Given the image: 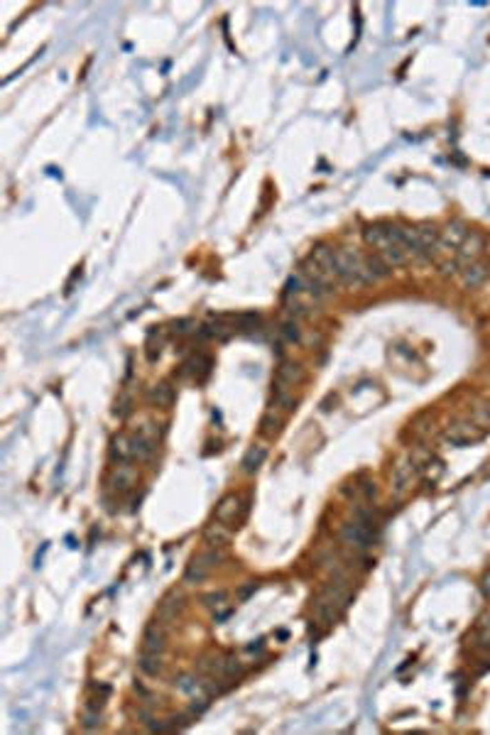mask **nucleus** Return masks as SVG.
<instances>
[{"label":"nucleus","mask_w":490,"mask_h":735,"mask_svg":"<svg viewBox=\"0 0 490 735\" xmlns=\"http://www.w3.org/2000/svg\"><path fill=\"white\" fill-rule=\"evenodd\" d=\"M101 711H103V698H91V701L86 703V708H83V716H81V725L86 730H96L101 728Z\"/></svg>","instance_id":"obj_21"},{"label":"nucleus","mask_w":490,"mask_h":735,"mask_svg":"<svg viewBox=\"0 0 490 735\" xmlns=\"http://www.w3.org/2000/svg\"><path fill=\"white\" fill-rule=\"evenodd\" d=\"M265 459H267V449H265L263 444H253L248 451H245V456H243L241 471L245 473V476H255L258 468L265 463Z\"/></svg>","instance_id":"obj_17"},{"label":"nucleus","mask_w":490,"mask_h":735,"mask_svg":"<svg viewBox=\"0 0 490 735\" xmlns=\"http://www.w3.org/2000/svg\"><path fill=\"white\" fill-rule=\"evenodd\" d=\"M302 380V365L299 363H282L277 368V378H275V390H292L294 383Z\"/></svg>","instance_id":"obj_14"},{"label":"nucleus","mask_w":490,"mask_h":735,"mask_svg":"<svg viewBox=\"0 0 490 735\" xmlns=\"http://www.w3.org/2000/svg\"><path fill=\"white\" fill-rule=\"evenodd\" d=\"M165 650H167V627L154 620V623H150L143 635V652L162 654Z\"/></svg>","instance_id":"obj_10"},{"label":"nucleus","mask_w":490,"mask_h":735,"mask_svg":"<svg viewBox=\"0 0 490 735\" xmlns=\"http://www.w3.org/2000/svg\"><path fill=\"white\" fill-rule=\"evenodd\" d=\"M312 260L324 270L326 274H331L336 280V250L326 243H316L314 250H312Z\"/></svg>","instance_id":"obj_13"},{"label":"nucleus","mask_w":490,"mask_h":735,"mask_svg":"<svg viewBox=\"0 0 490 735\" xmlns=\"http://www.w3.org/2000/svg\"><path fill=\"white\" fill-rule=\"evenodd\" d=\"M422 466H417V461H414L412 456H402L400 461L392 466V490H395V495H402L405 490L409 488V483H412V476L419 471Z\"/></svg>","instance_id":"obj_5"},{"label":"nucleus","mask_w":490,"mask_h":735,"mask_svg":"<svg viewBox=\"0 0 490 735\" xmlns=\"http://www.w3.org/2000/svg\"><path fill=\"white\" fill-rule=\"evenodd\" d=\"M483 248H485V238L480 236L478 231H471L469 236H466V241L461 243V248L456 250L458 270L466 268V265H471V263H478V258H480V252H483Z\"/></svg>","instance_id":"obj_6"},{"label":"nucleus","mask_w":490,"mask_h":735,"mask_svg":"<svg viewBox=\"0 0 490 735\" xmlns=\"http://www.w3.org/2000/svg\"><path fill=\"white\" fill-rule=\"evenodd\" d=\"M204 542H206V547L223 549L228 542H231V527H228L226 522H221L214 517V522L204 527Z\"/></svg>","instance_id":"obj_11"},{"label":"nucleus","mask_w":490,"mask_h":735,"mask_svg":"<svg viewBox=\"0 0 490 735\" xmlns=\"http://www.w3.org/2000/svg\"><path fill=\"white\" fill-rule=\"evenodd\" d=\"M223 559H226V556H223V549L206 547L204 552H198V554L187 564V569H184V581H187V583L206 581L211 571H214L216 566L223 564Z\"/></svg>","instance_id":"obj_1"},{"label":"nucleus","mask_w":490,"mask_h":735,"mask_svg":"<svg viewBox=\"0 0 490 735\" xmlns=\"http://www.w3.org/2000/svg\"><path fill=\"white\" fill-rule=\"evenodd\" d=\"M243 510V503L238 495H223V498L218 500V505H216V510H214V517L221 522H226V525H231V522H236V517L241 515Z\"/></svg>","instance_id":"obj_12"},{"label":"nucleus","mask_w":490,"mask_h":735,"mask_svg":"<svg viewBox=\"0 0 490 735\" xmlns=\"http://www.w3.org/2000/svg\"><path fill=\"white\" fill-rule=\"evenodd\" d=\"M466 236H469L466 225H463L461 221H451V223L444 225V231H439V248H436V250L453 252V255H456V250L461 248V243L466 241Z\"/></svg>","instance_id":"obj_7"},{"label":"nucleus","mask_w":490,"mask_h":735,"mask_svg":"<svg viewBox=\"0 0 490 735\" xmlns=\"http://www.w3.org/2000/svg\"><path fill=\"white\" fill-rule=\"evenodd\" d=\"M485 280H488V268H485L483 263H471V265H466V268H461L463 287L476 290V287H480Z\"/></svg>","instance_id":"obj_18"},{"label":"nucleus","mask_w":490,"mask_h":735,"mask_svg":"<svg viewBox=\"0 0 490 735\" xmlns=\"http://www.w3.org/2000/svg\"><path fill=\"white\" fill-rule=\"evenodd\" d=\"M341 539H343V544H348V547H353V549H358V552H368V549L373 547V530H370V520H368V517H356L353 522L343 525Z\"/></svg>","instance_id":"obj_2"},{"label":"nucleus","mask_w":490,"mask_h":735,"mask_svg":"<svg viewBox=\"0 0 490 735\" xmlns=\"http://www.w3.org/2000/svg\"><path fill=\"white\" fill-rule=\"evenodd\" d=\"M174 686H176V692L189 696L192 701H196V698H211L209 684L198 679L196 674H179L174 679Z\"/></svg>","instance_id":"obj_9"},{"label":"nucleus","mask_w":490,"mask_h":735,"mask_svg":"<svg viewBox=\"0 0 490 735\" xmlns=\"http://www.w3.org/2000/svg\"><path fill=\"white\" fill-rule=\"evenodd\" d=\"M363 241L368 243L373 250H382L387 243H392L390 236V225L387 223H373L363 231Z\"/></svg>","instance_id":"obj_16"},{"label":"nucleus","mask_w":490,"mask_h":735,"mask_svg":"<svg viewBox=\"0 0 490 735\" xmlns=\"http://www.w3.org/2000/svg\"><path fill=\"white\" fill-rule=\"evenodd\" d=\"M184 610V596L182 591H170L165 596V598L160 601V605H157V613H154V620L157 623H162L165 627H170L172 623H174L176 618H179V613Z\"/></svg>","instance_id":"obj_4"},{"label":"nucleus","mask_w":490,"mask_h":735,"mask_svg":"<svg viewBox=\"0 0 490 735\" xmlns=\"http://www.w3.org/2000/svg\"><path fill=\"white\" fill-rule=\"evenodd\" d=\"M228 598H231V596H228V591H223V588H221V591L206 593L204 605H206V608H211V610H221V608H226Z\"/></svg>","instance_id":"obj_27"},{"label":"nucleus","mask_w":490,"mask_h":735,"mask_svg":"<svg viewBox=\"0 0 490 735\" xmlns=\"http://www.w3.org/2000/svg\"><path fill=\"white\" fill-rule=\"evenodd\" d=\"M127 405H130V400H127V397H123L121 402H116V414H118V417H123V414H125V412L130 410Z\"/></svg>","instance_id":"obj_30"},{"label":"nucleus","mask_w":490,"mask_h":735,"mask_svg":"<svg viewBox=\"0 0 490 735\" xmlns=\"http://www.w3.org/2000/svg\"><path fill=\"white\" fill-rule=\"evenodd\" d=\"M135 481H138V471H135V466H130V461L118 463L108 476V488L113 490V493L123 495V493H127V490H132Z\"/></svg>","instance_id":"obj_8"},{"label":"nucleus","mask_w":490,"mask_h":735,"mask_svg":"<svg viewBox=\"0 0 490 735\" xmlns=\"http://www.w3.org/2000/svg\"><path fill=\"white\" fill-rule=\"evenodd\" d=\"M478 642H480V647L490 650V615H483V618H480V632H478Z\"/></svg>","instance_id":"obj_28"},{"label":"nucleus","mask_w":490,"mask_h":735,"mask_svg":"<svg viewBox=\"0 0 490 735\" xmlns=\"http://www.w3.org/2000/svg\"><path fill=\"white\" fill-rule=\"evenodd\" d=\"M280 336L287 341V343H299V339H302V331H299L297 319H287L285 324H282V329H280Z\"/></svg>","instance_id":"obj_26"},{"label":"nucleus","mask_w":490,"mask_h":735,"mask_svg":"<svg viewBox=\"0 0 490 735\" xmlns=\"http://www.w3.org/2000/svg\"><path fill=\"white\" fill-rule=\"evenodd\" d=\"M110 456L113 461L118 463H127L135 459V451H132V434H118L110 441Z\"/></svg>","instance_id":"obj_15"},{"label":"nucleus","mask_w":490,"mask_h":735,"mask_svg":"<svg viewBox=\"0 0 490 735\" xmlns=\"http://www.w3.org/2000/svg\"><path fill=\"white\" fill-rule=\"evenodd\" d=\"M485 436L483 427L476 422H456L451 424V427L447 429V434H444V441L451 446H466V444H473V441H480Z\"/></svg>","instance_id":"obj_3"},{"label":"nucleus","mask_w":490,"mask_h":735,"mask_svg":"<svg viewBox=\"0 0 490 735\" xmlns=\"http://www.w3.org/2000/svg\"><path fill=\"white\" fill-rule=\"evenodd\" d=\"M417 238H419V245H422V250H425L427 258H431L436 252V248H439V231H436L434 225L425 223V225H419L417 228Z\"/></svg>","instance_id":"obj_20"},{"label":"nucleus","mask_w":490,"mask_h":735,"mask_svg":"<svg viewBox=\"0 0 490 735\" xmlns=\"http://www.w3.org/2000/svg\"><path fill=\"white\" fill-rule=\"evenodd\" d=\"M174 387L167 383H157L152 390H150V400H152L154 407H162V410H170L174 405Z\"/></svg>","instance_id":"obj_22"},{"label":"nucleus","mask_w":490,"mask_h":735,"mask_svg":"<svg viewBox=\"0 0 490 735\" xmlns=\"http://www.w3.org/2000/svg\"><path fill=\"white\" fill-rule=\"evenodd\" d=\"M132 451H135L138 461H147V459H152L154 451H157V441L145 439L140 434H132Z\"/></svg>","instance_id":"obj_24"},{"label":"nucleus","mask_w":490,"mask_h":735,"mask_svg":"<svg viewBox=\"0 0 490 735\" xmlns=\"http://www.w3.org/2000/svg\"><path fill=\"white\" fill-rule=\"evenodd\" d=\"M483 593H485V596H490V571L483 576Z\"/></svg>","instance_id":"obj_31"},{"label":"nucleus","mask_w":490,"mask_h":735,"mask_svg":"<svg viewBox=\"0 0 490 735\" xmlns=\"http://www.w3.org/2000/svg\"><path fill=\"white\" fill-rule=\"evenodd\" d=\"M378 255H380V258L385 260L387 268H390V270H392V268H402V265L409 263V252L405 250L402 245H397L395 241L387 243V245L382 248V250H378Z\"/></svg>","instance_id":"obj_19"},{"label":"nucleus","mask_w":490,"mask_h":735,"mask_svg":"<svg viewBox=\"0 0 490 735\" xmlns=\"http://www.w3.org/2000/svg\"><path fill=\"white\" fill-rule=\"evenodd\" d=\"M280 429H282V417H280V414H277L275 410L265 412L263 419H260V434H263V436H267V439H272V436H277V434H280Z\"/></svg>","instance_id":"obj_25"},{"label":"nucleus","mask_w":490,"mask_h":735,"mask_svg":"<svg viewBox=\"0 0 490 735\" xmlns=\"http://www.w3.org/2000/svg\"><path fill=\"white\" fill-rule=\"evenodd\" d=\"M138 667L143 674L147 676H160L162 672H165V662H162V654H150V652H143L138 659Z\"/></svg>","instance_id":"obj_23"},{"label":"nucleus","mask_w":490,"mask_h":735,"mask_svg":"<svg viewBox=\"0 0 490 735\" xmlns=\"http://www.w3.org/2000/svg\"><path fill=\"white\" fill-rule=\"evenodd\" d=\"M189 326H194V321L184 319V321H176V324H174V331H176V334H189V331H192Z\"/></svg>","instance_id":"obj_29"}]
</instances>
